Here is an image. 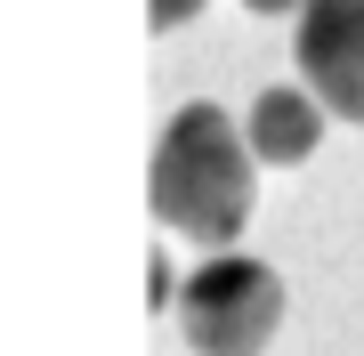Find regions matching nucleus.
I'll return each mask as SVG.
<instances>
[{"label":"nucleus","instance_id":"423d86ee","mask_svg":"<svg viewBox=\"0 0 364 356\" xmlns=\"http://www.w3.org/2000/svg\"><path fill=\"white\" fill-rule=\"evenodd\" d=\"M251 16H275V9H308V0H243Z\"/></svg>","mask_w":364,"mask_h":356},{"label":"nucleus","instance_id":"20e7f679","mask_svg":"<svg viewBox=\"0 0 364 356\" xmlns=\"http://www.w3.org/2000/svg\"><path fill=\"white\" fill-rule=\"evenodd\" d=\"M243 138H251L259 162H275V171H284V162H308L316 138H324V106H316L308 90H259V97H251Z\"/></svg>","mask_w":364,"mask_h":356},{"label":"nucleus","instance_id":"f257e3e1","mask_svg":"<svg viewBox=\"0 0 364 356\" xmlns=\"http://www.w3.org/2000/svg\"><path fill=\"white\" fill-rule=\"evenodd\" d=\"M251 162H259L251 138L219 106H178L154 146V171H146L154 219L195 243H235L251 219Z\"/></svg>","mask_w":364,"mask_h":356},{"label":"nucleus","instance_id":"39448f33","mask_svg":"<svg viewBox=\"0 0 364 356\" xmlns=\"http://www.w3.org/2000/svg\"><path fill=\"white\" fill-rule=\"evenodd\" d=\"M203 0H146V16H154V33H170V25H186Z\"/></svg>","mask_w":364,"mask_h":356},{"label":"nucleus","instance_id":"f03ea898","mask_svg":"<svg viewBox=\"0 0 364 356\" xmlns=\"http://www.w3.org/2000/svg\"><path fill=\"white\" fill-rule=\"evenodd\" d=\"M178 324H186V348L195 356H259L275 340V324H284V276L267 259L219 251L178 291Z\"/></svg>","mask_w":364,"mask_h":356},{"label":"nucleus","instance_id":"7ed1b4c3","mask_svg":"<svg viewBox=\"0 0 364 356\" xmlns=\"http://www.w3.org/2000/svg\"><path fill=\"white\" fill-rule=\"evenodd\" d=\"M291 49H299V73H308L316 106L364 122V0H308Z\"/></svg>","mask_w":364,"mask_h":356}]
</instances>
